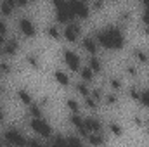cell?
I'll list each match as a JSON object with an SVG mask.
<instances>
[{
    "label": "cell",
    "instance_id": "cell-1",
    "mask_svg": "<svg viewBox=\"0 0 149 147\" xmlns=\"http://www.w3.org/2000/svg\"><path fill=\"white\" fill-rule=\"evenodd\" d=\"M68 5H70L71 16H78V17H87V16H88V7H87V3H83V2H71V3H68Z\"/></svg>",
    "mask_w": 149,
    "mask_h": 147
},
{
    "label": "cell",
    "instance_id": "cell-2",
    "mask_svg": "<svg viewBox=\"0 0 149 147\" xmlns=\"http://www.w3.org/2000/svg\"><path fill=\"white\" fill-rule=\"evenodd\" d=\"M31 126H33V130L38 132L42 137H49V135H50V126H49L45 121H42V119H33Z\"/></svg>",
    "mask_w": 149,
    "mask_h": 147
},
{
    "label": "cell",
    "instance_id": "cell-3",
    "mask_svg": "<svg viewBox=\"0 0 149 147\" xmlns=\"http://www.w3.org/2000/svg\"><path fill=\"white\" fill-rule=\"evenodd\" d=\"M64 61H66V64H68L71 69H78V68H80V59H78V55L73 54V52H70V50L64 52Z\"/></svg>",
    "mask_w": 149,
    "mask_h": 147
},
{
    "label": "cell",
    "instance_id": "cell-4",
    "mask_svg": "<svg viewBox=\"0 0 149 147\" xmlns=\"http://www.w3.org/2000/svg\"><path fill=\"white\" fill-rule=\"evenodd\" d=\"M19 28H21V31H23L24 35H28V37H31V35L35 33V26H33V23H31L28 17H23V19L19 21Z\"/></svg>",
    "mask_w": 149,
    "mask_h": 147
},
{
    "label": "cell",
    "instance_id": "cell-5",
    "mask_svg": "<svg viewBox=\"0 0 149 147\" xmlns=\"http://www.w3.org/2000/svg\"><path fill=\"white\" fill-rule=\"evenodd\" d=\"M64 37L68 38L70 42H74V40H76V37H78V26H76L74 23L66 24V28H64Z\"/></svg>",
    "mask_w": 149,
    "mask_h": 147
},
{
    "label": "cell",
    "instance_id": "cell-6",
    "mask_svg": "<svg viewBox=\"0 0 149 147\" xmlns=\"http://www.w3.org/2000/svg\"><path fill=\"white\" fill-rule=\"evenodd\" d=\"M83 47L90 52V54H95V50H97V45H95V42L92 40V38H85V42H83Z\"/></svg>",
    "mask_w": 149,
    "mask_h": 147
},
{
    "label": "cell",
    "instance_id": "cell-7",
    "mask_svg": "<svg viewBox=\"0 0 149 147\" xmlns=\"http://www.w3.org/2000/svg\"><path fill=\"white\" fill-rule=\"evenodd\" d=\"M12 7H14V3H12V2H5V3H2V5H0L2 12H3V14H7V16H9V14H12Z\"/></svg>",
    "mask_w": 149,
    "mask_h": 147
},
{
    "label": "cell",
    "instance_id": "cell-8",
    "mask_svg": "<svg viewBox=\"0 0 149 147\" xmlns=\"http://www.w3.org/2000/svg\"><path fill=\"white\" fill-rule=\"evenodd\" d=\"M88 64H90V66H88V68H90V69H92V71H99V69H101V62H99V61H97V59H95V57H92V59H90V62H88Z\"/></svg>",
    "mask_w": 149,
    "mask_h": 147
},
{
    "label": "cell",
    "instance_id": "cell-9",
    "mask_svg": "<svg viewBox=\"0 0 149 147\" xmlns=\"http://www.w3.org/2000/svg\"><path fill=\"white\" fill-rule=\"evenodd\" d=\"M56 78H57V81H61L63 85H66V83H68V76L63 73V71H57V73H56Z\"/></svg>",
    "mask_w": 149,
    "mask_h": 147
},
{
    "label": "cell",
    "instance_id": "cell-10",
    "mask_svg": "<svg viewBox=\"0 0 149 147\" xmlns=\"http://www.w3.org/2000/svg\"><path fill=\"white\" fill-rule=\"evenodd\" d=\"M81 76H83V80H90L92 78V69L90 68H83L81 69Z\"/></svg>",
    "mask_w": 149,
    "mask_h": 147
},
{
    "label": "cell",
    "instance_id": "cell-11",
    "mask_svg": "<svg viewBox=\"0 0 149 147\" xmlns=\"http://www.w3.org/2000/svg\"><path fill=\"white\" fill-rule=\"evenodd\" d=\"M141 101H142L144 106H149V92H144V94L141 95Z\"/></svg>",
    "mask_w": 149,
    "mask_h": 147
},
{
    "label": "cell",
    "instance_id": "cell-12",
    "mask_svg": "<svg viewBox=\"0 0 149 147\" xmlns=\"http://www.w3.org/2000/svg\"><path fill=\"white\" fill-rule=\"evenodd\" d=\"M17 95H19V97H21V99H23L24 102H30V95H28V94H26L24 90H21V92H19Z\"/></svg>",
    "mask_w": 149,
    "mask_h": 147
},
{
    "label": "cell",
    "instance_id": "cell-13",
    "mask_svg": "<svg viewBox=\"0 0 149 147\" xmlns=\"http://www.w3.org/2000/svg\"><path fill=\"white\" fill-rule=\"evenodd\" d=\"M49 33H50L52 37H57V35H59V33H57V28H56V26H50V28H49Z\"/></svg>",
    "mask_w": 149,
    "mask_h": 147
},
{
    "label": "cell",
    "instance_id": "cell-14",
    "mask_svg": "<svg viewBox=\"0 0 149 147\" xmlns=\"http://www.w3.org/2000/svg\"><path fill=\"white\" fill-rule=\"evenodd\" d=\"M68 104H70V107H71V109H73V111H76V109H78V104H76L74 101H70Z\"/></svg>",
    "mask_w": 149,
    "mask_h": 147
}]
</instances>
